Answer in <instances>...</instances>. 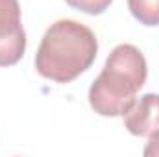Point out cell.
Here are the masks:
<instances>
[{"mask_svg":"<svg viewBox=\"0 0 159 157\" xmlns=\"http://www.w3.org/2000/svg\"><path fill=\"white\" fill-rule=\"evenodd\" d=\"M96 52L98 41L93 30L72 19H61L44 32L35 56V69L43 78L69 83L93 65Z\"/></svg>","mask_w":159,"mask_h":157,"instance_id":"6da1fadb","label":"cell"},{"mask_svg":"<svg viewBox=\"0 0 159 157\" xmlns=\"http://www.w3.org/2000/svg\"><path fill=\"white\" fill-rule=\"evenodd\" d=\"M148 74L143 52L133 44H119L106 59V67L89 89V104L102 117H122Z\"/></svg>","mask_w":159,"mask_h":157,"instance_id":"7a4b0ae2","label":"cell"},{"mask_svg":"<svg viewBox=\"0 0 159 157\" xmlns=\"http://www.w3.org/2000/svg\"><path fill=\"white\" fill-rule=\"evenodd\" d=\"M26 50L19 0H0V67L19 63Z\"/></svg>","mask_w":159,"mask_h":157,"instance_id":"3957f363","label":"cell"},{"mask_svg":"<svg viewBox=\"0 0 159 157\" xmlns=\"http://www.w3.org/2000/svg\"><path fill=\"white\" fill-rule=\"evenodd\" d=\"M124 128L135 137H150L159 131V94L148 92L131 104L122 115Z\"/></svg>","mask_w":159,"mask_h":157,"instance_id":"277c9868","label":"cell"},{"mask_svg":"<svg viewBox=\"0 0 159 157\" xmlns=\"http://www.w3.org/2000/svg\"><path fill=\"white\" fill-rule=\"evenodd\" d=\"M131 15L144 26H159V0H128Z\"/></svg>","mask_w":159,"mask_h":157,"instance_id":"5b68a950","label":"cell"},{"mask_svg":"<svg viewBox=\"0 0 159 157\" xmlns=\"http://www.w3.org/2000/svg\"><path fill=\"white\" fill-rule=\"evenodd\" d=\"M70 7L83 11L87 15H100L104 13L113 0H65Z\"/></svg>","mask_w":159,"mask_h":157,"instance_id":"8992f818","label":"cell"},{"mask_svg":"<svg viewBox=\"0 0 159 157\" xmlns=\"http://www.w3.org/2000/svg\"><path fill=\"white\" fill-rule=\"evenodd\" d=\"M143 154L146 157H159V131L148 137V142H146Z\"/></svg>","mask_w":159,"mask_h":157,"instance_id":"52a82bcc","label":"cell"}]
</instances>
